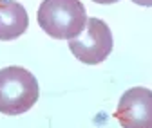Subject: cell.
<instances>
[{"label":"cell","instance_id":"6da1fadb","mask_svg":"<svg viewBox=\"0 0 152 128\" xmlns=\"http://www.w3.org/2000/svg\"><path fill=\"white\" fill-rule=\"evenodd\" d=\"M36 18L51 38L72 40L85 29L87 11L80 0H44Z\"/></svg>","mask_w":152,"mask_h":128},{"label":"cell","instance_id":"7a4b0ae2","mask_svg":"<svg viewBox=\"0 0 152 128\" xmlns=\"http://www.w3.org/2000/svg\"><path fill=\"white\" fill-rule=\"evenodd\" d=\"M40 87L34 74L24 67L11 65L0 70V112L20 116L38 101Z\"/></svg>","mask_w":152,"mask_h":128},{"label":"cell","instance_id":"3957f363","mask_svg":"<svg viewBox=\"0 0 152 128\" xmlns=\"http://www.w3.org/2000/svg\"><path fill=\"white\" fill-rule=\"evenodd\" d=\"M114 40L109 25L100 18H87L85 29L80 36L69 40V51L76 60L85 65H98L112 51Z\"/></svg>","mask_w":152,"mask_h":128},{"label":"cell","instance_id":"277c9868","mask_svg":"<svg viewBox=\"0 0 152 128\" xmlns=\"http://www.w3.org/2000/svg\"><path fill=\"white\" fill-rule=\"evenodd\" d=\"M114 117L125 128H152V90L129 88L120 98Z\"/></svg>","mask_w":152,"mask_h":128},{"label":"cell","instance_id":"5b68a950","mask_svg":"<svg viewBox=\"0 0 152 128\" xmlns=\"http://www.w3.org/2000/svg\"><path fill=\"white\" fill-rule=\"evenodd\" d=\"M29 16L26 7L16 0H0V40H16L27 31Z\"/></svg>","mask_w":152,"mask_h":128},{"label":"cell","instance_id":"8992f818","mask_svg":"<svg viewBox=\"0 0 152 128\" xmlns=\"http://www.w3.org/2000/svg\"><path fill=\"white\" fill-rule=\"evenodd\" d=\"M134 4L143 6V7H152V0H132Z\"/></svg>","mask_w":152,"mask_h":128},{"label":"cell","instance_id":"52a82bcc","mask_svg":"<svg viewBox=\"0 0 152 128\" xmlns=\"http://www.w3.org/2000/svg\"><path fill=\"white\" fill-rule=\"evenodd\" d=\"M92 2L102 4V6H109V4H116V2H120V0H92Z\"/></svg>","mask_w":152,"mask_h":128}]
</instances>
